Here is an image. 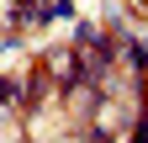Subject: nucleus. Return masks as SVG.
<instances>
[{"label": "nucleus", "mask_w": 148, "mask_h": 143, "mask_svg": "<svg viewBox=\"0 0 148 143\" xmlns=\"http://www.w3.org/2000/svg\"><path fill=\"white\" fill-rule=\"evenodd\" d=\"M48 74H53V80H74V74H79V53H74V48L48 53Z\"/></svg>", "instance_id": "obj_1"}, {"label": "nucleus", "mask_w": 148, "mask_h": 143, "mask_svg": "<svg viewBox=\"0 0 148 143\" xmlns=\"http://www.w3.org/2000/svg\"><path fill=\"white\" fill-rule=\"evenodd\" d=\"M0 143H16V127H11V122H0Z\"/></svg>", "instance_id": "obj_2"}]
</instances>
